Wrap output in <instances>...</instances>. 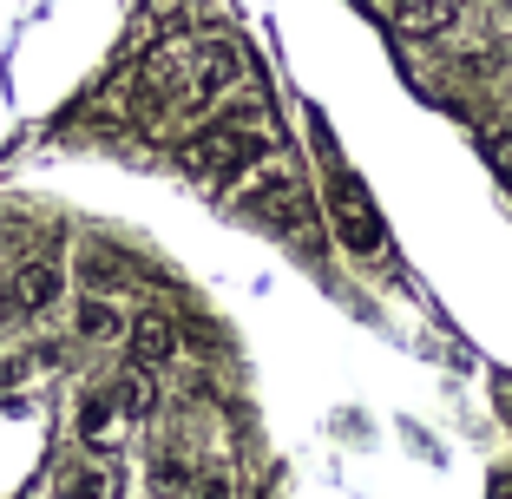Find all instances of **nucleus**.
<instances>
[{
	"instance_id": "nucleus-5",
	"label": "nucleus",
	"mask_w": 512,
	"mask_h": 499,
	"mask_svg": "<svg viewBox=\"0 0 512 499\" xmlns=\"http://www.w3.org/2000/svg\"><path fill=\"white\" fill-rule=\"evenodd\" d=\"M184 499H237V473L230 467H197L191 486H184Z\"/></svg>"
},
{
	"instance_id": "nucleus-4",
	"label": "nucleus",
	"mask_w": 512,
	"mask_h": 499,
	"mask_svg": "<svg viewBox=\"0 0 512 499\" xmlns=\"http://www.w3.org/2000/svg\"><path fill=\"white\" fill-rule=\"evenodd\" d=\"M53 499H112V467H99V460H73V467L60 473V486H53Z\"/></svg>"
},
{
	"instance_id": "nucleus-3",
	"label": "nucleus",
	"mask_w": 512,
	"mask_h": 499,
	"mask_svg": "<svg viewBox=\"0 0 512 499\" xmlns=\"http://www.w3.org/2000/svg\"><path fill=\"white\" fill-rule=\"evenodd\" d=\"M191 473H197V460L184 454V447H165V454L145 467V486H151V499H184Z\"/></svg>"
},
{
	"instance_id": "nucleus-1",
	"label": "nucleus",
	"mask_w": 512,
	"mask_h": 499,
	"mask_svg": "<svg viewBox=\"0 0 512 499\" xmlns=\"http://www.w3.org/2000/svg\"><path fill=\"white\" fill-rule=\"evenodd\" d=\"M125 362H138V368H184L191 355H184V322L171 316V309H158V303H138L132 309V329H125Z\"/></svg>"
},
{
	"instance_id": "nucleus-2",
	"label": "nucleus",
	"mask_w": 512,
	"mask_h": 499,
	"mask_svg": "<svg viewBox=\"0 0 512 499\" xmlns=\"http://www.w3.org/2000/svg\"><path fill=\"white\" fill-rule=\"evenodd\" d=\"M73 434H79V447H86V454H112V447H125V434H132V414L119 408V394H112L106 381H99V388H86Z\"/></svg>"
}]
</instances>
